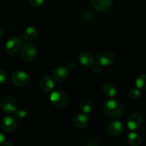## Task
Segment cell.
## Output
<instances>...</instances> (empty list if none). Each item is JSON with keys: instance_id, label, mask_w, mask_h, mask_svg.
<instances>
[{"instance_id": "obj_1", "label": "cell", "mask_w": 146, "mask_h": 146, "mask_svg": "<svg viewBox=\"0 0 146 146\" xmlns=\"http://www.w3.org/2000/svg\"><path fill=\"white\" fill-rule=\"evenodd\" d=\"M103 110L107 115L113 118L122 115L124 111L122 104L115 99H110L106 101L103 106Z\"/></svg>"}, {"instance_id": "obj_2", "label": "cell", "mask_w": 146, "mask_h": 146, "mask_svg": "<svg viewBox=\"0 0 146 146\" xmlns=\"http://www.w3.org/2000/svg\"><path fill=\"white\" fill-rule=\"evenodd\" d=\"M21 56L23 59L27 62L34 61L37 56L36 48L34 44L31 43H25L21 47L20 50Z\"/></svg>"}, {"instance_id": "obj_3", "label": "cell", "mask_w": 146, "mask_h": 146, "mask_svg": "<svg viewBox=\"0 0 146 146\" xmlns=\"http://www.w3.org/2000/svg\"><path fill=\"white\" fill-rule=\"evenodd\" d=\"M50 100L55 106L58 108H64L68 104V97L66 94L60 90L53 91L50 95Z\"/></svg>"}, {"instance_id": "obj_4", "label": "cell", "mask_w": 146, "mask_h": 146, "mask_svg": "<svg viewBox=\"0 0 146 146\" xmlns=\"http://www.w3.org/2000/svg\"><path fill=\"white\" fill-rule=\"evenodd\" d=\"M115 54L108 50H104L98 53L96 57L97 64L101 66H106L112 64L115 61Z\"/></svg>"}, {"instance_id": "obj_5", "label": "cell", "mask_w": 146, "mask_h": 146, "mask_svg": "<svg viewBox=\"0 0 146 146\" xmlns=\"http://www.w3.org/2000/svg\"><path fill=\"white\" fill-rule=\"evenodd\" d=\"M11 81L17 86H26L30 81L29 76L22 71H16L11 74Z\"/></svg>"}, {"instance_id": "obj_6", "label": "cell", "mask_w": 146, "mask_h": 146, "mask_svg": "<svg viewBox=\"0 0 146 146\" xmlns=\"http://www.w3.org/2000/svg\"><path fill=\"white\" fill-rule=\"evenodd\" d=\"M1 108L6 113H12L17 110V101L11 96H6L1 101Z\"/></svg>"}, {"instance_id": "obj_7", "label": "cell", "mask_w": 146, "mask_h": 146, "mask_svg": "<svg viewBox=\"0 0 146 146\" xmlns=\"http://www.w3.org/2000/svg\"><path fill=\"white\" fill-rule=\"evenodd\" d=\"M143 123V117L138 113H134L130 115L127 119V125L131 131L138 130Z\"/></svg>"}, {"instance_id": "obj_8", "label": "cell", "mask_w": 146, "mask_h": 146, "mask_svg": "<svg viewBox=\"0 0 146 146\" xmlns=\"http://www.w3.org/2000/svg\"><path fill=\"white\" fill-rule=\"evenodd\" d=\"M21 46V39L19 37L13 36L6 43L5 50L9 54H14L17 52Z\"/></svg>"}, {"instance_id": "obj_9", "label": "cell", "mask_w": 146, "mask_h": 146, "mask_svg": "<svg viewBox=\"0 0 146 146\" xmlns=\"http://www.w3.org/2000/svg\"><path fill=\"white\" fill-rule=\"evenodd\" d=\"M17 127V120L12 115L4 117L1 122V128L7 133L12 132Z\"/></svg>"}, {"instance_id": "obj_10", "label": "cell", "mask_w": 146, "mask_h": 146, "mask_svg": "<svg viewBox=\"0 0 146 146\" xmlns=\"http://www.w3.org/2000/svg\"><path fill=\"white\" fill-rule=\"evenodd\" d=\"M123 129V124L121 123V122L116 120L111 121L107 125V131L113 136L119 135L122 133Z\"/></svg>"}, {"instance_id": "obj_11", "label": "cell", "mask_w": 146, "mask_h": 146, "mask_svg": "<svg viewBox=\"0 0 146 146\" xmlns=\"http://www.w3.org/2000/svg\"><path fill=\"white\" fill-rule=\"evenodd\" d=\"M92 7L98 11H105L110 8L111 0H91Z\"/></svg>"}, {"instance_id": "obj_12", "label": "cell", "mask_w": 146, "mask_h": 146, "mask_svg": "<svg viewBox=\"0 0 146 146\" xmlns=\"http://www.w3.org/2000/svg\"><path fill=\"white\" fill-rule=\"evenodd\" d=\"M67 76H68V69L63 66L56 68L53 73V77L58 82L64 81L67 78Z\"/></svg>"}, {"instance_id": "obj_13", "label": "cell", "mask_w": 146, "mask_h": 146, "mask_svg": "<svg viewBox=\"0 0 146 146\" xmlns=\"http://www.w3.org/2000/svg\"><path fill=\"white\" fill-rule=\"evenodd\" d=\"M88 123H89V118L85 114H78L74 119V126L81 129L86 127Z\"/></svg>"}, {"instance_id": "obj_14", "label": "cell", "mask_w": 146, "mask_h": 146, "mask_svg": "<svg viewBox=\"0 0 146 146\" xmlns=\"http://www.w3.org/2000/svg\"><path fill=\"white\" fill-rule=\"evenodd\" d=\"M78 61L86 67H90L94 64V57L88 52H83L78 56Z\"/></svg>"}, {"instance_id": "obj_15", "label": "cell", "mask_w": 146, "mask_h": 146, "mask_svg": "<svg viewBox=\"0 0 146 146\" xmlns=\"http://www.w3.org/2000/svg\"><path fill=\"white\" fill-rule=\"evenodd\" d=\"M54 81L52 78L49 76H44L40 81V86L41 89L46 92H49L52 91L54 88Z\"/></svg>"}, {"instance_id": "obj_16", "label": "cell", "mask_w": 146, "mask_h": 146, "mask_svg": "<svg viewBox=\"0 0 146 146\" xmlns=\"http://www.w3.org/2000/svg\"><path fill=\"white\" fill-rule=\"evenodd\" d=\"M38 36V31L36 28L33 27H27L24 32V39L27 41H32L36 38Z\"/></svg>"}, {"instance_id": "obj_17", "label": "cell", "mask_w": 146, "mask_h": 146, "mask_svg": "<svg viewBox=\"0 0 146 146\" xmlns=\"http://www.w3.org/2000/svg\"><path fill=\"white\" fill-rule=\"evenodd\" d=\"M102 91L106 96L110 97V98L115 96L116 94L115 87L111 83H106L105 84H104L102 87Z\"/></svg>"}, {"instance_id": "obj_18", "label": "cell", "mask_w": 146, "mask_h": 146, "mask_svg": "<svg viewBox=\"0 0 146 146\" xmlns=\"http://www.w3.org/2000/svg\"><path fill=\"white\" fill-rule=\"evenodd\" d=\"M128 142L132 146H138L141 143V138L137 133H130L128 135Z\"/></svg>"}, {"instance_id": "obj_19", "label": "cell", "mask_w": 146, "mask_h": 146, "mask_svg": "<svg viewBox=\"0 0 146 146\" xmlns=\"http://www.w3.org/2000/svg\"><path fill=\"white\" fill-rule=\"evenodd\" d=\"M135 85L139 90H146V74H141L135 80Z\"/></svg>"}, {"instance_id": "obj_20", "label": "cell", "mask_w": 146, "mask_h": 146, "mask_svg": "<svg viewBox=\"0 0 146 146\" xmlns=\"http://www.w3.org/2000/svg\"><path fill=\"white\" fill-rule=\"evenodd\" d=\"M79 108L84 113H89L92 110V105L87 100H83L80 102Z\"/></svg>"}, {"instance_id": "obj_21", "label": "cell", "mask_w": 146, "mask_h": 146, "mask_svg": "<svg viewBox=\"0 0 146 146\" xmlns=\"http://www.w3.org/2000/svg\"><path fill=\"white\" fill-rule=\"evenodd\" d=\"M140 95H141V91L138 88H133L132 89L130 90L129 93H128V96L131 99H137L139 98Z\"/></svg>"}, {"instance_id": "obj_22", "label": "cell", "mask_w": 146, "mask_h": 146, "mask_svg": "<svg viewBox=\"0 0 146 146\" xmlns=\"http://www.w3.org/2000/svg\"><path fill=\"white\" fill-rule=\"evenodd\" d=\"M15 115L18 119L22 120L27 115V112L23 108H17V110L15 111Z\"/></svg>"}, {"instance_id": "obj_23", "label": "cell", "mask_w": 146, "mask_h": 146, "mask_svg": "<svg viewBox=\"0 0 146 146\" xmlns=\"http://www.w3.org/2000/svg\"><path fill=\"white\" fill-rule=\"evenodd\" d=\"M8 81V75L4 70L0 68V84H5Z\"/></svg>"}, {"instance_id": "obj_24", "label": "cell", "mask_w": 146, "mask_h": 146, "mask_svg": "<svg viewBox=\"0 0 146 146\" xmlns=\"http://www.w3.org/2000/svg\"><path fill=\"white\" fill-rule=\"evenodd\" d=\"M29 1L33 7H41L44 3V0H29Z\"/></svg>"}, {"instance_id": "obj_25", "label": "cell", "mask_w": 146, "mask_h": 146, "mask_svg": "<svg viewBox=\"0 0 146 146\" xmlns=\"http://www.w3.org/2000/svg\"><path fill=\"white\" fill-rule=\"evenodd\" d=\"M77 68V64H76L75 62H70L69 64H68L67 66V69L68 71H75Z\"/></svg>"}, {"instance_id": "obj_26", "label": "cell", "mask_w": 146, "mask_h": 146, "mask_svg": "<svg viewBox=\"0 0 146 146\" xmlns=\"http://www.w3.org/2000/svg\"><path fill=\"white\" fill-rule=\"evenodd\" d=\"M92 71L93 72H94V74H98L101 71V66H100L99 64H97L96 65L94 66V67L92 68Z\"/></svg>"}, {"instance_id": "obj_27", "label": "cell", "mask_w": 146, "mask_h": 146, "mask_svg": "<svg viewBox=\"0 0 146 146\" xmlns=\"http://www.w3.org/2000/svg\"><path fill=\"white\" fill-rule=\"evenodd\" d=\"M5 142V138H4V135H3L1 133H0V145H3V143Z\"/></svg>"}, {"instance_id": "obj_28", "label": "cell", "mask_w": 146, "mask_h": 146, "mask_svg": "<svg viewBox=\"0 0 146 146\" xmlns=\"http://www.w3.org/2000/svg\"><path fill=\"white\" fill-rule=\"evenodd\" d=\"M2 146H14V145L11 142H9V141H5V142L3 143Z\"/></svg>"}, {"instance_id": "obj_29", "label": "cell", "mask_w": 146, "mask_h": 146, "mask_svg": "<svg viewBox=\"0 0 146 146\" xmlns=\"http://www.w3.org/2000/svg\"><path fill=\"white\" fill-rule=\"evenodd\" d=\"M1 36H2V31H1V29H0V39H1Z\"/></svg>"}, {"instance_id": "obj_30", "label": "cell", "mask_w": 146, "mask_h": 146, "mask_svg": "<svg viewBox=\"0 0 146 146\" xmlns=\"http://www.w3.org/2000/svg\"><path fill=\"white\" fill-rule=\"evenodd\" d=\"M0 10H1V5H0Z\"/></svg>"}]
</instances>
